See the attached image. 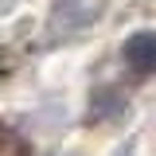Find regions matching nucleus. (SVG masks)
<instances>
[{"instance_id":"obj_1","label":"nucleus","mask_w":156,"mask_h":156,"mask_svg":"<svg viewBox=\"0 0 156 156\" xmlns=\"http://www.w3.org/2000/svg\"><path fill=\"white\" fill-rule=\"evenodd\" d=\"M121 58L129 62L133 74H156V31H136L125 39Z\"/></svg>"}]
</instances>
